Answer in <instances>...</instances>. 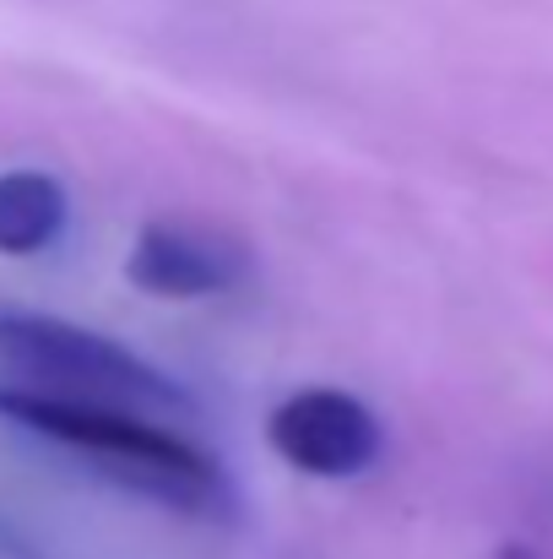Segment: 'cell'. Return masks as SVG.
I'll use <instances>...</instances> for the list:
<instances>
[{"instance_id": "cell-1", "label": "cell", "mask_w": 553, "mask_h": 559, "mask_svg": "<svg viewBox=\"0 0 553 559\" xmlns=\"http://www.w3.org/2000/svg\"><path fill=\"white\" fill-rule=\"evenodd\" d=\"M0 418L87 456L104 478L164 500L190 516H223L233 506L228 473L217 456H206L180 429H164L125 402L104 396H71V391H33V385H0Z\"/></svg>"}, {"instance_id": "cell-2", "label": "cell", "mask_w": 553, "mask_h": 559, "mask_svg": "<svg viewBox=\"0 0 553 559\" xmlns=\"http://www.w3.org/2000/svg\"><path fill=\"white\" fill-rule=\"evenodd\" d=\"M0 359L33 380H55V391L71 396H104L125 407H184V391L142 354L60 316L0 310Z\"/></svg>"}, {"instance_id": "cell-4", "label": "cell", "mask_w": 553, "mask_h": 559, "mask_svg": "<svg viewBox=\"0 0 553 559\" xmlns=\"http://www.w3.org/2000/svg\"><path fill=\"white\" fill-rule=\"evenodd\" d=\"M125 277L158 299H206L244 277V255L180 223H147L125 255Z\"/></svg>"}, {"instance_id": "cell-6", "label": "cell", "mask_w": 553, "mask_h": 559, "mask_svg": "<svg viewBox=\"0 0 553 559\" xmlns=\"http://www.w3.org/2000/svg\"><path fill=\"white\" fill-rule=\"evenodd\" d=\"M494 559H543V555H532L527 544H500V549H494Z\"/></svg>"}, {"instance_id": "cell-5", "label": "cell", "mask_w": 553, "mask_h": 559, "mask_svg": "<svg viewBox=\"0 0 553 559\" xmlns=\"http://www.w3.org/2000/svg\"><path fill=\"white\" fill-rule=\"evenodd\" d=\"M71 195L44 169L0 175V255H38L65 234Z\"/></svg>"}, {"instance_id": "cell-3", "label": "cell", "mask_w": 553, "mask_h": 559, "mask_svg": "<svg viewBox=\"0 0 553 559\" xmlns=\"http://www.w3.org/2000/svg\"><path fill=\"white\" fill-rule=\"evenodd\" d=\"M266 440L288 467H299L310 478H359L385 451L380 418L353 391H337V385L293 391L266 418Z\"/></svg>"}]
</instances>
